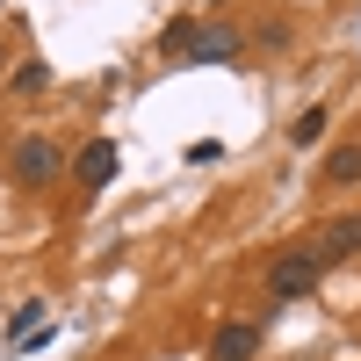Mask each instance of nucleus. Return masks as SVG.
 Segmentation results:
<instances>
[{
    "label": "nucleus",
    "instance_id": "1a4fd4ad",
    "mask_svg": "<svg viewBox=\"0 0 361 361\" xmlns=\"http://www.w3.org/2000/svg\"><path fill=\"white\" fill-rule=\"evenodd\" d=\"M325 137V109H304V116H296V145H318Z\"/></svg>",
    "mask_w": 361,
    "mask_h": 361
},
{
    "label": "nucleus",
    "instance_id": "39448f33",
    "mask_svg": "<svg viewBox=\"0 0 361 361\" xmlns=\"http://www.w3.org/2000/svg\"><path fill=\"white\" fill-rule=\"evenodd\" d=\"M260 354V325H217L209 333V361H253Z\"/></svg>",
    "mask_w": 361,
    "mask_h": 361
},
{
    "label": "nucleus",
    "instance_id": "7ed1b4c3",
    "mask_svg": "<svg viewBox=\"0 0 361 361\" xmlns=\"http://www.w3.org/2000/svg\"><path fill=\"white\" fill-rule=\"evenodd\" d=\"M325 267H333V260H325L318 246H296V253H282L275 267H267V289H275L282 304H289V296H311V289H318V275H325Z\"/></svg>",
    "mask_w": 361,
    "mask_h": 361
},
{
    "label": "nucleus",
    "instance_id": "f257e3e1",
    "mask_svg": "<svg viewBox=\"0 0 361 361\" xmlns=\"http://www.w3.org/2000/svg\"><path fill=\"white\" fill-rule=\"evenodd\" d=\"M238 29L231 22H173L166 37H159V51L173 58V66H224V58H238Z\"/></svg>",
    "mask_w": 361,
    "mask_h": 361
},
{
    "label": "nucleus",
    "instance_id": "20e7f679",
    "mask_svg": "<svg viewBox=\"0 0 361 361\" xmlns=\"http://www.w3.org/2000/svg\"><path fill=\"white\" fill-rule=\"evenodd\" d=\"M73 173H80V188H109V180H116V137H87Z\"/></svg>",
    "mask_w": 361,
    "mask_h": 361
},
{
    "label": "nucleus",
    "instance_id": "0eeeda50",
    "mask_svg": "<svg viewBox=\"0 0 361 361\" xmlns=\"http://www.w3.org/2000/svg\"><path fill=\"white\" fill-rule=\"evenodd\" d=\"M325 180H333V188H347V180H361V145H340V152L325 159Z\"/></svg>",
    "mask_w": 361,
    "mask_h": 361
},
{
    "label": "nucleus",
    "instance_id": "6e6552de",
    "mask_svg": "<svg viewBox=\"0 0 361 361\" xmlns=\"http://www.w3.org/2000/svg\"><path fill=\"white\" fill-rule=\"evenodd\" d=\"M44 87H51V66H44V58L15 66V94H44Z\"/></svg>",
    "mask_w": 361,
    "mask_h": 361
},
{
    "label": "nucleus",
    "instance_id": "f03ea898",
    "mask_svg": "<svg viewBox=\"0 0 361 361\" xmlns=\"http://www.w3.org/2000/svg\"><path fill=\"white\" fill-rule=\"evenodd\" d=\"M58 166H66L58 137H15V145H8V173L22 180V188H51Z\"/></svg>",
    "mask_w": 361,
    "mask_h": 361
},
{
    "label": "nucleus",
    "instance_id": "423d86ee",
    "mask_svg": "<svg viewBox=\"0 0 361 361\" xmlns=\"http://www.w3.org/2000/svg\"><path fill=\"white\" fill-rule=\"evenodd\" d=\"M318 253L325 260H340V253H361V217H333L318 231Z\"/></svg>",
    "mask_w": 361,
    "mask_h": 361
}]
</instances>
